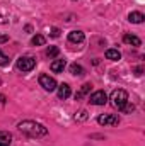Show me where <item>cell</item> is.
<instances>
[{"mask_svg":"<svg viewBox=\"0 0 145 146\" xmlns=\"http://www.w3.org/2000/svg\"><path fill=\"white\" fill-rule=\"evenodd\" d=\"M58 53H60V49H58L56 46H50V48L46 49V56H48V58H56Z\"/></svg>","mask_w":145,"mask_h":146,"instance_id":"16","label":"cell"},{"mask_svg":"<svg viewBox=\"0 0 145 146\" xmlns=\"http://www.w3.org/2000/svg\"><path fill=\"white\" fill-rule=\"evenodd\" d=\"M133 110H135V107H133V106H130V104H125V107L121 109V112H125V114H132Z\"/></svg>","mask_w":145,"mask_h":146,"instance_id":"20","label":"cell"},{"mask_svg":"<svg viewBox=\"0 0 145 146\" xmlns=\"http://www.w3.org/2000/svg\"><path fill=\"white\" fill-rule=\"evenodd\" d=\"M89 102H91L92 106H104V104L108 102V95H106L104 90H97V92H94V94L91 95Z\"/></svg>","mask_w":145,"mask_h":146,"instance_id":"5","label":"cell"},{"mask_svg":"<svg viewBox=\"0 0 145 146\" xmlns=\"http://www.w3.org/2000/svg\"><path fill=\"white\" fill-rule=\"evenodd\" d=\"M91 88H92V85H91V83H84V85L80 87V90L75 94V100H80L85 94H89V92H91Z\"/></svg>","mask_w":145,"mask_h":146,"instance_id":"12","label":"cell"},{"mask_svg":"<svg viewBox=\"0 0 145 146\" xmlns=\"http://www.w3.org/2000/svg\"><path fill=\"white\" fill-rule=\"evenodd\" d=\"M0 102H2V104H5V102H7V100H5V95H3V94H0Z\"/></svg>","mask_w":145,"mask_h":146,"instance_id":"24","label":"cell"},{"mask_svg":"<svg viewBox=\"0 0 145 146\" xmlns=\"http://www.w3.org/2000/svg\"><path fill=\"white\" fill-rule=\"evenodd\" d=\"M111 102H113V106H114L116 109L121 110L125 107V104H128V94H126V90H123V88L114 90V92L111 94Z\"/></svg>","mask_w":145,"mask_h":146,"instance_id":"2","label":"cell"},{"mask_svg":"<svg viewBox=\"0 0 145 146\" xmlns=\"http://www.w3.org/2000/svg\"><path fill=\"white\" fill-rule=\"evenodd\" d=\"M9 61H10V60H9V56H5V54L0 51V66H5V65H9Z\"/></svg>","mask_w":145,"mask_h":146,"instance_id":"19","label":"cell"},{"mask_svg":"<svg viewBox=\"0 0 145 146\" xmlns=\"http://www.w3.org/2000/svg\"><path fill=\"white\" fill-rule=\"evenodd\" d=\"M70 73L75 75V76H82V75H84V68H82L80 65L73 63V65H70Z\"/></svg>","mask_w":145,"mask_h":146,"instance_id":"15","label":"cell"},{"mask_svg":"<svg viewBox=\"0 0 145 146\" xmlns=\"http://www.w3.org/2000/svg\"><path fill=\"white\" fill-rule=\"evenodd\" d=\"M9 41V36H5V34H0V44H3V42H7Z\"/></svg>","mask_w":145,"mask_h":146,"instance_id":"22","label":"cell"},{"mask_svg":"<svg viewBox=\"0 0 145 146\" xmlns=\"http://www.w3.org/2000/svg\"><path fill=\"white\" fill-rule=\"evenodd\" d=\"M142 72H144V68H142V66L135 68V75H137V76H140V75H142Z\"/></svg>","mask_w":145,"mask_h":146,"instance_id":"23","label":"cell"},{"mask_svg":"<svg viewBox=\"0 0 145 146\" xmlns=\"http://www.w3.org/2000/svg\"><path fill=\"white\" fill-rule=\"evenodd\" d=\"M65 66H67V63H65V60H55L53 63H51V72L55 73H62L63 70H65Z\"/></svg>","mask_w":145,"mask_h":146,"instance_id":"8","label":"cell"},{"mask_svg":"<svg viewBox=\"0 0 145 146\" xmlns=\"http://www.w3.org/2000/svg\"><path fill=\"white\" fill-rule=\"evenodd\" d=\"M19 131L31 136V138H43L48 134V129L36 121H22L19 122Z\"/></svg>","mask_w":145,"mask_h":146,"instance_id":"1","label":"cell"},{"mask_svg":"<svg viewBox=\"0 0 145 146\" xmlns=\"http://www.w3.org/2000/svg\"><path fill=\"white\" fill-rule=\"evenodd\" d=\"M12 143V134L7 131H0V146H10Z\"/></svg>","mask_w":145,"mask_h":146,"instance_id":"10","label":"cell"},{"mask_svg":"<svg viewBox=\"0 0 145 146\" xmlns=\"http://www.w3.org/2000/svg\"><path fill=\"white\" fill-rule=\"evenodd\" d=\"M84 33L82 31H72L70 34H68V41L70 42H82L84 41Z\"/></svg>","mask_w":145,"mask_h":146,"instance_id":"11","label":"cell"},{"mask_svg":"<svg viewBox=\"0 0 145 146\" xmlns=\"http://www.w3.org/2000/svg\"><path fill=\"white\" fill-rule=\"evenodd\" d=\"M60 33H62V31H60L58 27H53V29H51V33H50V36H51V37H58V36H60Z\"/></svg>","mask_w":145,"mask_h":146,"instance_id":"21","label":"cell"},{"mask_svg":"<svg viewBox=\"0 0 145 146\" xmlns=\"http://www.w3.org/2000/svg\"><path fill=\"white\" fill-rule=\"evenodd\" d=\"M144 19H145V15L142 12H130V15H128V21L133 22V24H142Z\"/></svg>","mask_w":145,"mask_h":146,"instance_id":"9","label":"cell"},{"mask_svg":"<svg viewBox=\"0 0 145 146\" xmlns=\"http://www.w3.org/2000/svg\"><path fill=\"white\" fill-rule=\"evenodd\" d=\"M87 117H89L87 110H79V112L75 114V121H85Z\"/></svg>","mask_w":145,"mask_h":146,"instance_id":"18","label":"cell"},{"mask_svg":"<svg viewBox=\"0 0 145 146\" xmlns=\"http://www.w3.org/2000/svg\"><path fill=\"white\" fill-rule=\"evenodd\" d=\"M123 41H125L126 44H132V46H140V44H142V41L137 36H133V34H125V36H123Z\"/></svg>","mask_w":145,"mask_h":146,"instance_id":"13","label":"cell"},{"mask_svg":"<svg viewBox=\"0 0 145 146\" xmlns=\"http://www.w3.org/2000/svg\"><path fill=\"white\" fill-rule=\"evenodd\" d=\"M58 88V99H62V100H65V99H68L70 97V94H72V90H70V87L67 85V83H62L60 87H56Z\"/></svg>","mask_w":145,"mask_h":146,"instance_id":"7","label":"cell"},{"mask_svg":"<svg viewBox=\"0 0 145 146\" xmlns=\"http://www.w3.org/2000/svg\"><path fill=\"white\" fill-rule=\"evenodd\" d=\"M106 58L111 60V61H118V60H121V53L118 49H108L106 51Z\"/></svg>","mask_w":145,"mask_h":146,"instance_id":"14","label":"cell"},{"mask_svg":"<svg viewBox=\"0 0 145 146\" xmlns=\"http://www.w3.org/2000/svg\"><path fill=\"white\" fill-rule=\"evenodd\" d=\"M36 66V60L33 56H21L17 60V68L21 72H31Z\"/></svg>","mask_w":145,"mask_h":146,"instance_id":"3","label":"cell"},{"mask_svg":"<svg viewBox=\"0 0 145 146\" xmlns=\"http://www.w3.org/2000/svg\"><path fill=\"white\" fill-rule=\"evenodd\" d=\"M39 85H41L46 92L56 90V82H55V78L50 76V75H41V76H39Z\"/></svg>","mask_w":145,"mask_h":146,"instance_id":"4","label":"cell"},{"mask_svg":"<svg viewBox=\"0 0 145 146\" xmlns=\"http://www.w3.org/2000/svg\"><path fill=\"white\" fill-rule=\"evenodd\" d=\"M97 122L101 126H118L119 119H118V115H113V114H103L97 117Z\"/></svg>","mask_w":145,"mask_h":146,"instance_id":"6","label":"cell"},{"mask_svg":"<svg viewBox=\"0 0 145 146\" xmlns=\"http://www.w3.org/2000/svg\"><path fill=\"white\" fill-rule=\"evenodd\" d=\"M5 22H7V19L3 15H0V24H5Z\"/></svg>","mask_w":145,"mask_h":146,"instance_id":"25","label":"cell"},{"mask_svg":"<svg viewBox=\"0 0 145 146\" xmlns=\"http://www.w3.org/2000/svg\"><path fill=\"white\" fill-rule=\"evenodd\" d=\"M44 36H41V34H36V36H33V39H31V42H33V46H43L44 44Z\"/></svg>","mask_w":145,"mask_h":146,"instance_id":"17","label":"cell"}]
</instances>
